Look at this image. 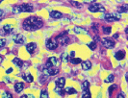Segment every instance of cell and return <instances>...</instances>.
Returning <instances> with one entry per match:
<instances>
[{"instance_id":"obj_21","label":"cell","mask_w":128,"mask_h":98,"mask_svg":"<svg viewBox=\"0 0 128 98\" xmlns=\"http://www.w3.org/2000/svg\"><path fill=\"white\" fill-rule=\"evenodd\" d=\"M64 92H66V94H75V93H77L76 90L71 88V87H68L66 89H64Z\"/></svg>"},{"instance_id":"obj_23","label":"cell","mask_w":128,"mask_h":98,"mask_svg":"<svg viewBox=\"0 0 128 98\" xmlns=\"http://www.w3.org/2000/svg\"><path fill=\"white\" fill-rule=\"evenodd\" d=\"M13 13H22V10H21V7H20V5H16V6L13 7Z\"/></svg>"},{"instance_id":"obj_42","label":"cell","mask_w":128,"mask_h":98,"mask_svg":"<svg viewBox=\"0 0 128 98\" xmlns=\"http://www.w3.org/2000/svg\"><path fill=\"white\" fill-rule=\"evenodd\" d=\"M116 98H125V97H124V94L122 92V93H118V94Z\"/></svg>"},{"instance_id":"obj_4","label":"cell","mask_w":128,"mask_h":98,"mask_svg":"<svg viewBox=\"0 0 128 98\" xmlns=\"http://www.w3.org/2000/svg\"><path fill=\"white\" fill-rule=\"evenodd\" d=\"M104 18L105 20L109 21V22H113V21H118L122 18V14L120 13H106L104 15Z\"/></svg>"},{"instance_id":"obj_12","label":"cell","mask_w":128,"mask_h":98,"mask_svg":"<svg viewBox=\"0 0 128 98\" xmlns=\"http://www.w3.org/2000/svg\"><path fill=\"white\" fill-rule=\"evenodd\" d=\"M49 15H50V17L54 18V19H60L63 17V13L61 12H58V11H50Z\"/></svg>"},{"instance_id":"obj_25","label":"cell","mask_w":128,"mask_h":98,"mask_svg":"<svg viewBox=\"0 0 128 98\" xmlns=\"http://www.w3.org/2000/svg\"><path fill=\"white\" fill-rule=\"evenodd\" d=\"M88 90H90V83L88 81H85V82H83V84H82V91L86 92Z\"/></svg>"},{"instance_id":"obj_3","label":"cell","mask_w":128,"mask_h":98,"mask_svg":"<svg viewBox=\"0 0 128 98\" xmlns=\"http://www.w3.org/2000/svg\"><path fill=\"white\" fill-rule=\"evenodd\" d=\"M89 11L90 13H99V12H105V8L99 4V3H96L94 2L92 3L90 6H89Z\"/></svg>"},{"instance_id":"obj_43","label":"cell","mask_w":128,"mask_h":98,"mask_svg":"<svg viewBox=\"0 0 128 98\" xmlns=\"http://www.w3.org/2000/svg\"><path fill=\"white\" fill-rule=\"evenodd\" d=\"M99 39H100V38H99L98 36H96V37L94 38V42H96V41H99Z\"/></svg>"},{"instance_id":"obj_10","label":"cell","mask_w":128,"mask_h":98,"mask_svg":"<svg viewBox=\"0 0 128 98\" xmlns=\"http://www.w3.org/2000/svg\"><path fill=\"white\" fill-rule=\"evenodd\" d=\"M13 31V27L11 24H6L3 26V29L0 30V35H5V34H10Z\"/></svg>"},{"instance_id":"obj_28","label":"cell","mask_w":128,"mask_h":98,"mask_svg":"<svg viewBox=\"0 0 128 98\" xmlns=\"http://www.w3.org/2000/svg\"><path fill=\"white\" fill-rule=\"evenodd\" d=\"M88 47L90 48L92 51L96 50V42H94V40H92V41H90V43H88Z\"/></svg>"},{"instance_id":"obj_19","label":"cell","mask_w":128,"mask_h":98,"mask_svg":"<svg viewBox=\"0 0 128 98\" xmlns=\"http://www.w3.org/2000/svg\"><path fill=\"white\" fill-rule=\"evenodd\" d=\"M81 65H82V68L84 70H89L92 68V63L90 61H85L83 63H81Z\"/></svg>"},{"instance_id":"obj_38","label":"cell","mask_w":128,"mask_h":98,"mask_svg":"<svg viewBox=\"0 0 128 98\" xmlns=\"http://www.w3.org/2000/svg\"><path fill=\"white\" fill-rule=\"evenodd\" d=\"M20 98H35V96L32 95V94H24V95H22Z\"/></svg>"},{"instance_id":"obj_37","label":"cell","mask_w":128,"mask_h":98,"mask_svg":"<svg viewBox=\"0 0 128 98\" xmlns=\"http://www.w3.org/2000/svg\"><path fill=\"white\" fill-rule=\"evenodd\" d=\"M70 2L71 5H73V6H75V7H81V4H80V3H78L77 1H70Z\"/></svg>"},{"instance_id":"obj_32","label":"cell","mask_w":128,"mask_h":98,"mask_svg":"<svg viewBox=\"0 0 128 98\" xmlns=\"http://www.w3.org/2000/svg\"><path fill=\"white\" fill-rule=\"evenodd\" d=\"M82 98H92V94H90V90H88V91L84 92L83 95H82Z\"/></svg>"},{"instance_id":"obj_40","label":"cell","mask_w":128,"mask_h":98,"mask_svg":"<svg viewBox=\"0 0 128 98\" xmlns=\"http://www.w3.org/2000/svg\"><path fill=\"white\" fill-rule=\"evenodd\" d=\"M68 57H70L71 59H73V58H75V51H71V52H70V55Z\"/></svg>"},{"instance_id":"obj_11","label":"cell","mask_w":128,"mask_h":98,"mask_svg":"<svg viewBox=\"0 0 128 98\" xmlns=\"http://www.w3.org/2000/svg\"><path fill=\"white\" fill-rule=\"evenodd\" d=\"M21 77L24 79L27 83H32L33 81H34V78H33V76L31 75V73L28 71L22 73V74H21Z\"/></svg>"},{"instance_id":"obj_6","label":"cell","mask_w":128,"mask_h":98,"mask_svg":"<svg viewBox=\"0 0 128 98\" xmlns=\"http://www.w3.org/2000/svg\"><path fill=\"white\" fill-rule=\"evenodd\" d=\"M45 45H46V48H47L48 50H54V49L57 48L58 43L55 39H48L46 40Z\"/></svg>"},{"instance_id":"obj_1","label":"cell","mask_w":128,"mask_h":98,"mask_svg":"<svg viewBox=\"0 0 128 98\" xmlns=\"http://www.w3.org/2000/svg\"><path fill=\"white\" fill-rule=\"evenodd\" d=\"M42 26H44V21L38 16H29L26 19H24L22 23L23 29L26 31H30V32L38 30Z\"/></svg>"},{"instance_id":"obj_30","label":"cell","mask_w":128,"mask_h":98,"mask_svg":"<svg viewBox=\"0 0 128 98\" xmlns=\"http://www.w3.org/2000/svg\"><path fill=\"white\" fill-rule=\"evenodd\" d=\"M71 64H73V65H78V64H81L82 63V60L80 59V58H73V59L70 60Z\"/></svg>"},{"instance_id":"obj_44","label":"cell","mask_w":128,"mask_h":98,"mask_svg":"<svg viewBox=\"0 0 128 98\" xmlns=\"http://www.w3.org/2000/svg\"><path fill=\"white\" fill-rule=\"evenodd\" d=\"M116 38H118V34H115L113 36V39H116Z\"/></svg>"},{"instance_id":"obj_17","label":"cell","mask_w":128,"mask_h":98,"mask_svg":"<svg viewBox=\"0 0 128 98\" xmlns=\"http://www.w3.org/2000/svg\"><path fill=\"white\" fill-rule=\"evenodd\" d=\"M23 90H24V84L23 83L18 82V83H16L14 84V91H16V92L20 93Z\"/></svg>"},{"instance_id":"obj_34","label":"cell","mask_w":128,"mask_h":98,"mask_svg":"<svg viewBox=\"0 0 128 98\" xmlns=\"http://www.w3.org/2000/svg\"><path fill=\"white\" fill-rule=\"evenodd\" d=\"M6 45V39H0V48L4 47Z\"/></svg>"},{"instance_id":"obj_16","label":"cell","mask_w":128,"mask_h":98,"mask_svg":"<svg viewBox=\"0 0 128 98\" xmlns=\"http://www.w3.org/2000/svg\"><path fill=\"white\" fill-rule=\"evenodd\" d=\"M73 31L75 34H78V35H80V34H83V35H88L89 33L88 31L85 29V28H82V27L80 26H75L73 28Z\"/></svg>"},{"instance_id":"obj_24","label":"cell","mask_w":128,"mask_h":98,"mask_svg":"<svg viewBox=\"0 0 128 98\" xmlns=\"http://www.w3.org/2000/svg\"><path fill=\"white\" fill-rule=\"evenodd\" d=\"M114 80H115V75L110 74L108 75V77L104 80V83H112V82H114Z\"/></svg>"},{"instance_id":"obj_15","label":"cell","mask_w":128,"mask_h":98,"mask_svg":"<svg viewBox=\"0 0 128 98\" xmlns=\"http://www.w3.org/2000/svg\"><path fill=\"white\" fill-rule=\"evenodd\" d=\"M64 84H66V79L64 77H61V78L57 79L56 82H55L56 88H58V89H64Z\"/></svg>"},{"instance_id":"obj_14","label":"cell","mask_w":128,"mask_h":98,"mask_svg":"<svg viewBox=\"0 0 128 98\" xmlns=\"http://www.w3.org/2000/svg\"><path fill=\"white\" fill-rule=\"evenodd\" d=\"M20 7H21L22 12H24V13H31L34 10V8L31 4H22V5H20Z\"/></svg>"},{"instance_id":"obj_36","label":"cell","mask_w":128,"mask_h":98,"mask_svg":"<svg viewBox=\"0 0 128 98\" xmlns=\"http://www.w3.org/2000/svg\"><path fill=\"white\" fill-rule=\"evenodd\" d=\"M3 98H14V97L10 92H5V93L3 94Z\"/></svg>"},{"instance_id":"obj_33","label":"cell","mask_w":128,"mask_h":98,"mask_svg":"<svg viewBox=\"0 0 128 98\" xmlns=\"http://www.w3.org/2000/svg\"><path fill=\"white\" fill-rule=\"evenodd\" d=\"M102 29H103V32H104V34H106V35H109L110 33H111V27H105V26H103L102 27Z\"/></svg>"},{"instance_id":"obj_9","label":"cell","mask_w":128,"mask_h":98,"mask_svg":"<svg viewBox=\"0 0 128 98\" xmlns=\"http://www.w3.org/2000/svg\"><path fill=\"white\" fill-rule=\"evenodd\" d=\"M36 48H37V44H36L35 42H30V43H28V44L26 45V50H27V52L29 53V54H31V55L35 53Z\"/></svg>"},{"instance_id":"obj_5","label":"cell","mask_w":128,"mask_h":98,"mask_svg":"<svg viewBox=\"0 0 128 98\" xmlns=\"http://www.w3.org/2000/svg\"><path fill=\"white\" fill-rule=\"evenodd\" d=\"M42 73L45 76H54L59 73V68H57L56 66H52V67H48V68H44Z\"/></svg>"},{"instance_id":"obj_2","label":"cell","mask_w":128,"mask_h":98,"mask_svg":"<svg viewBox=\"0 0 128 98\" xmlns=\"http://www.w3.org/2000/svg\"><path fill=\"white\" fill-rule=\"evenodd\" d=\"M56 41H57L58 44H61V45H64V44H66L68 42V32H62L60 35H58L57 38H56Z\"/></svg>"},{"instance_id":"obj_13","label":"cell","mask_w":128,"mask_h":98,"mask_svg":"<svg viewBox=\"0 0 128 98\" xmlns=\"http://www.w3.org/2000/svg\"><path fill=\"white\" fill-rule=\"evenodd\" d=\"M125 56H126V53H125L124 50H118L115 54V58L118 61H122V60L125 58Z\"/></svg>"},{"instance_id":"obj_20","label":"cell","mask_w":128,"mask_h":98,"mask_svg":"<svg viewBox=\"0 0 128 98\" xmlns=\"http://www.w3.org/2000/svg\"><path fill=\"white\" fill-rule=\"evenodd\" d=\"M13 64H14L18 67H22V66H23V61L20 60L19 58H18V57H16V58L13 60Z\"/></svg>"},{"instance_id":"obj_39","label":"cell","mask_w":128,"mask_h":98,"mask_svg":"<svg viewBox=\"0 0 128 98\" xmlns=\"http://www.w3.org/2000/svg\"><path fill=\"white\" fill-rule=\"evenodd\" d=\"M46 79H47V76H45V75H44V76H42V77H40V83H42V84H44V83H45Z\"/></svg>"},{"instance_id":"obj_46","label":"cell","mask_w":128,"mask_h":98,"mask_svg":"<svg viewBox=\"0 0 128 98\" xmlns=\"http://www.w3.org/2000/svg\"><path fill=\"white\" fill-rule=\"evenodd\" d=\"M3 11H2V10H0V17H1V16H2V15H3Z\"/></svg>"},{"instance_id":"obj_31","label":"cell","mask_w":128,"mask_h":98,"mask_svg":"<svg viewBox=\"0 0 128 98\" xmlns=\"http://www.w3.org/2000/svg\"><path fill=\"white\" fill-rule=\"evenodd\" d=\"M118 88V85H112L109 87V89H108V92H109V95L111 96L112 95V92H114L116 89Z\"/></svg>"},{"instance_id":"obj_29","label":"cell","mask_w":128,"mask_h":98,"mask_svg":"<svg viewBox=\"0 0 128 98\" xmlns=\"http://www.w3.org/2000/svg\"><path fill=\"white\" fill-rule=\"evenodd\" d=\"M55 92L58 93V94H60L61 96H64V94H66V92H64V89H58V88H55Z\"/></svg>"},{"instance_id":"obj_26","label":"cell","mask_w":128,"mask_h":98,"mask_svg":"<svg viewBox=\"0 0 128 98\" xmlns=\"http://www.w3.org/2000/svg\"><path fill=\"white\" fill-rule=\"evenodd\" d=\"M127 10H128L127 4H124L123 6H120L118 8V12L120 13H127Z\"/></svg>"},{"instance_id":"obj_35","label":"cell","mask_w":128,"mask_h":98,"mask_svg":"<svg viewBox=\"0 0 128 98\" xmlns=\"http://www.w3.org/2000/svg\"><path fill=\"white\" fill-rule=\"evenodd\" d=\"M92 28L94 29V32L97 33V31H98V24L92 23Z\"/></svg>"},{"instance_id":"obj_45","label":"cell","mask_w":128,"mask_h":98,"mask_svg":"<svg viewBox=\"0 0 128 98\" xmlns=\"http://www.w3.org/2000/svg\"><path fill=\"white\" fill-rule=\"evenodd\" d=\"M2 62H3V57L0 55V64H2Z\"/></svg>"},{"instance_id":"obj_27","label":"cell","mask_w":128,"mask_h":98,"mask_svg":"<svg viewBox=\"0 0 128 98\" xmlns=\"http://www.w3.org/2000/svg\"><path fill=\"white\" fill-rule=\"evenodd\" d=\"M40 98H48V92H47L46 89L42 90V92H40Z\"/></svg>"},{"instance_id":"obj_41","label":"cell","mask_w":128,"mask_h":98,"mask_svg":"<svg viewBox=\"0 0 128 98\" xmlns=\"http://www.w3.org/2000/svg\"><path fill=\"white\" fill-rule=\"evenodd\" d=\"M13 71H14V69L12 68V67H10V68H8V69H7L6 73H7V74H10V73H12Z\"/></svg>"},{"instance_id":"obj_22","label":"cell","mask_w":128,"mask_h":98,"mask_svg":"<svg viewBox=\"0 0 128 98\" xmlns=\"http://www.w3.org/2000/svg\"><path fill=\"white\" fill-rule=\"evenodd\" d=\"M61 61L64 63V64H66L68 62V53L64 52L62 54V56H61Z\"/></svg>"},{"instance_id":"obj_18","label":"cell","mask_w":128,"mask_h":98,"mask_svg":"<svg viewBox=\"0 0 128 98\" xmlns=\"http://www.w3.org/2000/svg\"><path fill=\"white\" fill-rule=\"evenodd\" d=\"M59 62H60V60L57 59L56 57H50L49 59L47 60V63H49L52 66H56L59 64Z\"/></svg>"},{"instance_id":"obj_7","label":"cell","mask_w":128,"mask_h":98,"mask_svg":"<svg viewBox=\"0 0 128 98\" xmlns=\"http://www.w3.org/2000/svg\"><path fill=\"white\" fill-rule=\"evenodd\" d=\"M101 43L105 48H109V49L113 48L115 46V41L111 39H101Z\"/></svg>"},{"instance_id":"obj_8","label":"cell","mask_w":128,"mask_h":98,"mask_svg":"<svg viewBox=\"0 0 128 98\" xmlns=\"http://www.w3.org/2000/svg\"><path fill=\"white\" fill-rule=\"evenodd\" d=\"M14 41L16 44H23L25 41V37L22 34H16L14 36Z\"/></svg>"}]
</instances>
